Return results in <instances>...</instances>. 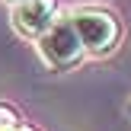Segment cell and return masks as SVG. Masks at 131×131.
<instances>
[{"label": "cell", "instance_id": "obj_1", "mask_svg": "<svg viewBox=\"0 0 131 131\" xmlns=\"http://www.w3.org/2000/svg\"><path fill=\"white\" fill-rule=\"evenodd\" d=\"M38 54L45 58V64L51 70H70L83 58V45L77 38L74 26H70V16L67 19H54L48 26V32L38 35Z\"/></svg>", "mask_w": 131, "mask_h": 131}, {"label": "cell", "instance_id": "obj_2", "mask_svg": "<svg viewBox=\"0 0 131 131\" xmlns=\"http://www.w3.org/2000/svg\"><path fill=\"white\" fill-rule=\"evenodd\" d=\"M70 26H74L83 51L90 54H109L118 42V23L106 10H77L70 16Z\"/></svg>", "mask_w": 131, "mask_h": 131}, {"label": "cell", "instance_id": "obj_3", "mask_svg": "<svg viewBox=\"0 0 131 131\" xmlns=\"http://www.w3.org/2000/svg\"><path fill=\"white\" fill-rule=\"evenodd\" d=\"M51 23H54V0H29L13 6V26L19 35L38 38L42 32H48Z\"/></svg>", "mask_w": 131, "mask_h": 131}, {"label": "cell", "instance_id": "obj_4", "mask_svg": "<svg viewBox=\"0 0 131 131\" xmlns=\"http://www.w3.org/2000/svg\"><path fill=\"white\" fill-rule=\"evenodd\" d=\"M23 125H19V115L13 112L10 106H3L0 102V131H19Z\"/></svg>", "mask_w": 131, "mask_h": 131}, {"label": "cell", "instance_id": "obj_5", "mask_svg": "<svg viewBox=\"0 0 131 131\" xmlns=\"http://www.w3.org/2000/svg\"><path fill=\"white\" fill-rule=\"evenodd\" d=\"M10 3H13V6H19V3H29V0H10Z\"/></svg>", "mask_w": 131, "mask_h": 131}, {"label": "cell", "instance_id": "obj_6", "mask_svg": "<svg viewBox=\"0 0 131 131\" xmlns=\"http://www.w3.org/2000/svg\"><path fill=\"white\" fill-rule=\"evenodd\" d=\"M19 131H35V128H26V125H23V128H19Z\"/></svg>", "mask_w": 131, "mask_h": 131}, {"label": "cell", "instance_id": "obj_7", "mask_svg": "<svg viewBox=\"0 0 131 131\" xmlns=\"http://www.w3.org/2000/svg\"><path fill=\"white\" fill-rule=\"evenodd\" d=\"M128 115H131V102H128Z\"/></svg>", "mask_w": 131, "mask_h": 131}]
</instances>
